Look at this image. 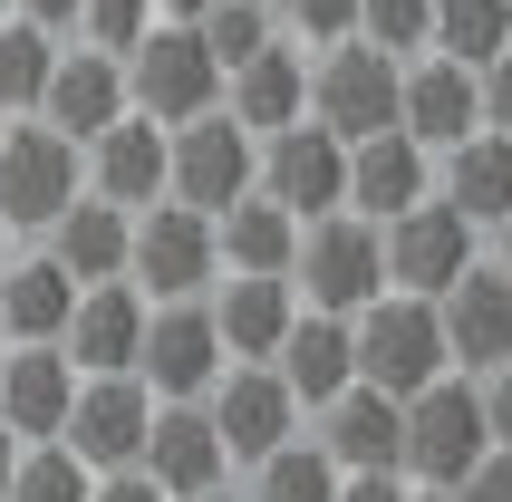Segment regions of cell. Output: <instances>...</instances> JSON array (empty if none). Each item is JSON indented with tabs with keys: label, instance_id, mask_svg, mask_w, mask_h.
<instances>
[{
	"label": "cell",
	"instance_id": "cell-1",
	"mask_svg": "<svg viewBox=\"0 0 512 502\" xmlns=\"http://www.w3.org/2000/svg\"><path fill=\"white\" fill-rule=\"evenodd\" d=\"M78 194H87V145L58 136L49 116H10V126H0V223L10 232H49Z\"/></svg>",
	"mask_w": 512,
	"mask_h": 502
},
{
	"label": "cell",
	"instance_id": "cell-2",
	"mask_svg": "<svg viewBox=\"0 0 512 502\" xmlns=\"http://www.w3.org/2000/svg\"><path fill=\"white\" fill-rule=\"evenodd\" d=\"M290 290L310 309H339V319H358V309L387 290V232L368 223V213H319V223H300V251H290Z\"/></svg>",
	"mask_w": 512,
	"mask_h": 502
},
{
	"label": "cell",
	"instance_id": "cell-3",
	"mask_svg": "<svg viewBox=\"0 0 512 502\" xmlns=\"http://www.w3.org/2000/svg\"><path fill=\"white\" fill-rule=\"evenodd\" d=\"M261 184V136L232 107H203L184 126H165V194L194 203V213H223Z\"/></svg>",
	"mask_w": 512,
	"mask_h": 502
},
{
	"label": "cell",
	"instance_id": "cell-4",
	"mask_svg": "<svg viewBox=\"0 0 512 502\" xmlns=\"http://www.w3.org/2000/svg\"><path fill=\"white\" fill-rule=\"evenodd\" d=\"M484 454H493V425H484V396H474L464 367H445L435 387L406 396V483H445L455 493Z\"/></svg>",
	"mask_w": 512,
	"mask_h": 502
},
{
	"label": "cell",
	"instance_id": "cell-5",
	"mask_svg": "<svg viewBox=\"0 0 512 502\" xmlns=\"http://www.w3.org/2000/svg\"><path fill=\"white\" fill-rule=\"evenodd\" d=\"M397 78L406 58L377 49V39H329V49L310 58V116L329 126V136H387L397 126Z\"/></svg>",
	"mask_w": 512,
	"mask_h": 502
},
{
	"label": "cell",
	"instance_id": "cell-6",
	"mask_svg": "<svg viewBox=\"0 0 512 502\" xmlns=\"http://www.w3.org/2000/svg\"><path fill=\"white\" fill-rule=\"evenodd\" d=\"M126 97H136L155 126H184V116L223 107V58L203 49L194 20H155L136 49H126Z\"/></svg>",
	"mask_w": 512,
	"mask_h": 502
},
{
	"label": "cell",
	"instance_id": "cell-7",
	"mask_svg": "<svg viewBox=\"0 0 512 502\" xmlns=\"http://www.w3.org/2000/svg\"><path fill=\"white\" fill-rule=\"evenodd\" d=\"M445 319H435V300H416V290H377L368 309H358V377L387 396H416L445 377Z\"/></svg>",
	"mask_w": 512,
	"mask_h": 502
},
{
	"label": "cell",
	"instance_id": "cell-8",
	"mask_svg": "<svg viewBox=\"0 0 512 502\" xmlns=\"http://www.w3.org/2000/svg\"><path fill=\"white\" fill-rule=\"evenodd\" d=\"M223 271V242H213V213L194 203H145L136 213V251H126V280H136L145 300H203Z\"/></svg>",
	"mask_w": 512,
	"mask_h": 502
},
{
	"label": "cell",
	"instance_id": "cell-9",
	"mask_svg": "<svg viewBox=\"0 0 512 502\" xmlns=\"http://www.w3.org/2000/svg\"><path fill=\"white\" fill-rule=\"evenodd\" d=\"M377 232H387V290H416V300H445L484 261V223H464L445 194L406 203L397 223H377Z\"/></svg>",
	"mask_w": 512,
	"mask_h": 502
},
{
	"label": "cell",
	"instance_id": "cell-10",
	"mask_svg": "<svg viewBox=\"0 0 512 502\" xmlns=\"http://www.w3.org/2000/svg\"><path fill=\"white\" fill-rule=\"evenodd\" d=\"M261 194L281 203L290 223H319L348 203V136H329L319 116H290L261 136Z\"/></svg>",
	"mask_w": 512,
	"mask_h": 502
},
{
	"label": "cell",
	"instance_id": "cell-11",
	"mask_svg": "<svg viewBox=\"0 0 512 502\" xmlns=\"http://www.w3.org/2000/svg\"><path fill=\"white\" fill-rule=\"evenodd\" d=\"M145 425H155V387L136 367H97V377H78V406L58 425V445L78 454L87 474H116V464L145 454Z\"/></svg>",
	"mask_w": 512,
	"mask_h": 502
},
{
	"label": "cell",
	"instance_id": "cell-12",
	"mask_svg": "<svg viewBox=\"0 0 512 502\" xmlns=\"http://www.w3.org/2000/svg\"><path fill=\"white\" fill-rule=\"evenodd\" d=\"M203 416H213V435H223L232 464H261L271 445L300 435V396H290V377L271 358H232L223 377L203 387Z\"/></svg>",
	"mask_w": 512,
	"mask_h": 502
},
{
	"label": "cell",
	"instance_id": "cell-13",
	"mask_svg": "<svg viewBox=\"0 0 512 502\" xmlns=\"http://www.w3.org/2000/svg\"><path fill=\"white\" fill-rule=\"evenodd\" d=\"M223 367H232V348H223V329H213V300H155L145 309L136 377L155 396H203Z\"/></svg>",
	"mask_w": 512,
	"mask_h": 502
},
{
	"label": "cell",
	"instance_id": "cell-14",
	"mask_svg": "<svg viewBox=\"0 0 512 502\" xmlns=\"http://www.w3.org/2000/svg\"><path fill=\"white\" fill-rule=\"evenodd\" d=\"M310 416H319V445H329L339 474H406V396L348 377V387L329 396V406H310Z\"/></svg>",
	"mask_w": 512,
	"mask_h": 502
},
{
	"label": "cell",
	"instance_id": "cell-15",
	"mask_svg": "<svg viewBox=\"0 0 512 502\" xmlns=\"http://www.w3.org/2000/svg\"><path fill=\"white\" fill-rule=\"evenodd\" d=\"M397 126L426 145V155L464 145L474 126H484V78H474L464 58H445V49H416L406 78H397Z\"/></svg>",
	"mask_w": 512,
	"mask_h": 502
},
{
	"label": "cell",
	"instance_id": "cell-16",
	"mask_svg": "<svg viewBox=\"0 0 512 502\" xmlns=\"http://www.w3.org/2000/svg\"><path fill=\"white\" fill-rule=\"evenodd\" d=\"M68 406H78V358L58 338H20L0 358V425L20 445H49L58 425H68Z\"/></svg>",
	"mask_w": 512,
	"mask_h": 502
},
{
	"label": "cell",
	"instance_id": "cell-17",
	"mask_svg": "<svg viewBox=\"0 0 512 502\" xmlns=\"http://www.w3.org/2000/svg\"><path fill=\"white\" fill-rule=\"evenodd\" d=\"M435 319H445V358H455L464 377L503 367L512 358V271L503 261H474V271L435 300Z\"/></svg>",
	"mask_w": 512,
	"mask_h": 502
},
{
	"label": "cell",
	"instance_id": "cell-18",
	"mask_svg": "<svg viewBox=\"0 0 512 502\" xmlns=\"http://www.w3.org/2000/svg\"><path fill=\"white\" fill-rule=\"evenodd\" d=\"M136 464L165 483L174 502H184V493H213V483L232 474V454H223V435H213V416H203V396H155V425H145V454H136Z\"/></svg>",
	"mask_w": 512,
	"mask_h": 502
},
{
	"label": "cell",
	"instance_id": "cell-19",
	"mask_svg": "<svg viewBox=\"0 0 512 502\" xmlns=\"http://www.w3.org/2000/svg\"><path fill=\"white\" fill-rule=\"evenodd\" d=\"M136 107L126 97V58L116 49H87V39H68L58 49V68H49V97H39V116H49L58 136H97V126H116V116Z\"/></svg>",
	"mask_w": 512,
	"mask_h": 502
},
{
	"label": "cell",
	"instance_id": "cell-20",
	"mask_svg": "<svg viewBox=\"0 0 512 502\" xmlns=\"http://www.w3.org/2000/svg\"><path fill=\"white\" fill-rule=\"evenodd\" d=\"M87 194L126 203V213L165 203V126H155L145 107H126L116 126H97V136H87Z\"/></svg>",
	"mask_w": 512,
	"mask_h": 502
},
{
	"label": "cell",
	"instance_id": "cell-21",
	"mask_svg": "<svg viewBox=\"0 0 512 502\" xmlns=\"http://www.w3.org/2000/svg\"><path fill=\"white\" fill-rule=\"evenodd\" d=\"M435 194V155L406 126H387V136H358L348 145V213H368V223H397L406 203Z\"/></svg>",
	"mask_w": 512,
	"mask_h": 502
},
{
	"label": "cell",
	"instance_id": "cell-22",
	"mask_svg": "<svg viewBox=\"0 0 512 502\" xmlns=\"http://www.w3.org/2000/svg\"><path fill=\"white\" fill-rule=\"evenodd\" d=\"M271 367L290 377L300 416H310V406H329V396H339L348 377H358V319H339V309H310V300H300V319L281 329Z\"/></svg>",
	"mask_w": 512,
	"mask_h": 502
},
{
	"label": "cell",
	"instance_id": "cell-23",
	"mask_svg": "<svg viewBox=\"0 0 512 502\" xmlns=\"http://www.w3.org/2000/svg\"><path fill=\"white\" fill-rule=\"evenodd\" d=\"M145 309H155V300H145L136 280H87L78 309H68V329H58V348L78 358V377H97V367H136Z\"/></svg>",
	"mask_w": 512,
	"mask_h": 502
},
{
	"label": "cell",
	"instance_id": "cell-24",
	"mask_svg": "<svg viewBox=\"0 0 512 502\" xmlns=\"http://www.w3.org/2000/svg\"><path fill=\"white\" fill-rule=\"evenodd\" d=\"M39 251H49L58 271L78 280V290H87V280H126V251H136V213H126V203H107V194H78L49 232H39Z\"/></svg>",
	"mask_w": 512,
	"mask_h": 502
},
{
	"label": "cell",
	"instance_id": "cell-25",
	"mask_svg": "<svg viewBox=\"0 0 512 502\" xmlns=\"http://www.w3.org/2000/svg\"><path fill=\"white\" fill-rule=\"evenodd\" d=\"M290 319H300L290 271H223V280H213V329H223L232 358H271Z\"/></svg>",
	"mask_w": 512,
	"mask_h": 502
},
{
	"label": "cell",
	"instance_id": "cell-26",
	"mask_svg": "<svg viewBox=\"0 0 512 502\" xmlns=\"http://www.w3.org/2000/svg\"><path fill=\"white\" fill-rule=\"evenodd\" d=\"M223 107L252 126V136H271V126H290V116H310V58L290 49V39H271L261 58H242L223 78Z\"/></svg>",
	"mask_w": 512,
	"mask_h": 502
},
{
	"label": "cell",
	"instance_id": "cell-27",
	"mask_svg": "<svg viewBox=\"0 0 512 502\" xmlns=\"http://www.w3.org/2000/svg\"><path fill=\"white\" fill-rule=\"evenodd\" d=\"M435 165H445V184H435V194L455 203L464 223H484V232H493V223L512 213V136H503V126H474V136L445 145Z\"/></svg>",
	"mask_w": 512,
	"mask_h": 502
},
{
	"label": "cell",
	"instance_id": "cell-28",
	"mask_svg": "<svg viewBox=\"0 0 512 502\" xmlns=\"http://www.w3.org/2000/svg\"><path fill=\"white\" fill-rule=\"evenodd\" d=\"M213 242H223V271H290V251H300V223H290L281 203L252 184L242 203H223V213H213Z\"/></svg>",
	"mask_w": 512,
	"mask_h": 502
},
{
	"label": "cell",
	"instance_id": "cell-29",
	"mask_svg": "<svg viewBox=\"0 0 512 502\" xmlns=\"http://www.w3.org/2000/svg\"><path fill=\"white\" fill-rule=\"evenodd\" d=\"M68 309H78V280L58 271L49 251L39 261H0V319H10V338H58Z\"/></svg>",
	"mask_w": 512,
	"mask_h": 502
},
{
	"label": "cell",
	"instance_id": "cell-30",
	"mask_svg": "<svg viewBox=\"0 0 512 502\" xmlns=\"http://www.w3.org/2000/svg\"><path fill=\"white\" fill-rule=\"evenodd\" d=\"M242 502H339V464H329L319 435H290V445H271L252 464V493Z\"/></svg>",
	"mask_w": 512,
	"mask_h": 502
},
{
	"label": "cell",
	"instance_id": "cell-31",
	"mask_svg": "<svg viewBox=\"0 0 512 502\" xmlns=\"http://www.w3.org/2000/svg\"><path fill=\"white\" fill-rule=\"evenodd\" d=\"M49 68H58V29L39 20H0V116H39V97H49Z\"/></svg>",
	"mask_w": 512,
	"mask_h": 502
},
{
	"label": "cell",
	"instance_id": "cell-32",
	"mask_svg": "<svg viewBox=\"0 0 512 502\" xmlns=\"http://www.w3.org/2000/svg\"><path fill=\"white\" fill-rule=\"evenodd\" d=\"M503 39H512V0H435V39H426V49L464 58V68H484Z\"/></svg>",
	"mask_w": 512,
	"mask_h": 502
},
{
	"label": "cell",
	"instance_id": "cell-33",
	"mask_svg": "<svg viewBox=\"0 0 512 502\" xmlns=\"http://www.w3.org/2000/svg\"><path fill=\"white\" fill-rule=\"evenodd\" d=\"M194 29H203V49L223 58V78H232L242 58H261L271 39H281V10H261V0H213Z\"/></svg>",
	"mask_w": 512,
	"mask_h": 502
},
{
	"label": "cell",
	"instance_id": "cell-34",
	"mask_svg": "<svg viewBox=\"0 0 512 502\" xmlns=\"http://www.w3.org/2000/svg\"><path fill=\"white\" fill-rule=\"evenodd\" d=\"M87 493H97V474L49 435V445H20V474H10L0 502H87Z\"/></svg>",
	"mask_w": 512,
	"mask_h": 502
},
{
	"label": "cell",
	"instance_id": "cell-35",
	"mask_svg": "<svg viewBox=\"0 0 512 502\" xmlns=\"http://www.w3.org/2000/svg\"><path fill=\"white\" fill-rule=\"evenodd\" d=\"M358 39H377V49L416 58L435 39V0H358Z\"/></svg>",
	"mask_w": 512,
	"mask_h": 502
},
{
	"label": "cell",
	"instance_id": "cell-36",
	"mask_svg": "<svg viewBox=\"0 0 512 502\" xmlns=\"http://www.w3.org/2000/svg\"><path fill=\"white\" fill-rule=\"evenodd\" d=\"M155 20H165L155 0H87L68 39H87V49H116V58H126V49H136V39H145V29H155Z\"/></svg>",
	"mask_w": 512,
	"mask_h": 502
},
{
	"label": "cell",
	"instance_id": "cell-37",
	"mask_svg": "<svg viewBox=\"0 0 512 502\" xmlns=\"http://www.w3.org/2000/svg\"><path fill=\"white\" fill-rule=\"evenodd\" d=\"M281 20L300 29V39H319V49H329V39H358V0H290Z\"/></svg>",
	"mask_w": 512,
	"mask_h": 502
},
{
	"label": "cell",
	"instance_id": "cell-38",
	"mask_svg": "<svg viewBox=\"0 0 512 502\" xmlns=\"http://www.w3.org/2000/svg\"><path fill=\"white\" fill-rule=\"evenodd\" d=\"M474 78H484V126H503V136H512V39L474 68Z\"/></svg>",
	"mask_w": 512,
	"mask_h": 502
},
{
	"label": "cell",
	"instance_id": "cell-39",
	"mask_svg": "<svg viewBox=\"0 0 512 502\" xmlns=\"http://www.w3.org/2000/svg\"><path fill=\"white\" fill-rule=\"evenodd\" d=\"M455 502H512V445H493L484 464L455 483Z\"/></svg>",
	"mask_w": 512,
	"mask_h": 502
},
{
	"label": "cell",
	"instance_id": "cell-40",
	"mask_svg": "<svg viewBox=\"0 0 512 502\" xmlns=\"http://www.w3.org/2000/svg\"><path fill=\"white\" fill-rule=\"evenodd\" d=\"M474 396H484L493 445H512V358H503V367H484V377H474Z\"/></svg>",
	"mask_w": 512,
	"mask_h": 502
},
{
	"label": "cell",
	"instance_id": "cell-41",
	"mask_svg": "<svg viewBox=\"0 0 512 502\" xmlns=\"http://www.w3.org/2000/svg\"><path fill=\"white\" fill-rule=\"evenodd\" d=\"M87 502H174V493L145 474V464H116V474H97V493H87Z\"/></svg>",
	"mask_w": 512,
	"mask_h": 502
},
{
	"label": "cell",
	"instance_id": "cell-42",
	"mask_svg": "<svg viewBox=\"0 0 512 502\" xmlns=\"http://www.w3.org/2000/svg\"><path fill=\"white\" fill-rule=\"evenodd\" d=\"M416 483L406 474H339V502H406Z\"/></svg>",
	"mask_w": 512,
	"mask_h": 502
},
{
	"label": "cell",
	"instance_id": "cell-43",
	"mask_svg": "<svg viewBox=\"0 0 512 502\" xmlns=\"http://www.w3.org/2000/svg\"><path fill=\"white\" fill-rule=\"evenodd\" d=\"M10 10H20V20H39V29H58V39H68V29H78V10H87V0H10Z\"/></svg>",
	"mask_w": 512,
	"mask_h": 502
},
{
	"label": "cell",
	"instance_id": "cell-44",
	"mask_svg": "<svg viewBox=\"0 0 512 502\" xmlns=\"http://www.w3.org/2000/svg\"><path fill=\"white\" fill-rule=\"evenodd\" d=\"M10 474H20V435L0 425V493H10Z\"/></svg>",
	"mask_w": 512,
	"mask_h": 502
},
{
	"label": "cell",
	"instance_id": "cell-45",
	"mask_svg": "<svg viewBox=\"0 0 512 502\" xmlns=\"http://www.w3.org/2000/svg\"><path fill=\"white\" fill-rule=\"evenodd\" d=\"M155 10H165V20H203V10H213V0H155Z\"/></svg>",
	"mask_w": 512,
	"mask_h": 502
},
{
	"label": "cell",
	"instance_id": "cell-46",
	"mask_svg": "<svg viewBox=\"0 0 512 502\" xmlns=\"http://www.w3.org/2000/svg\"><path fill=\"white\" fill-rule=\"evenodd\" d=\"M493 261H503V271H512V213H503V223H493Z\"/></svg>",
	"mask_w": 512,
	"mask_h": 502
},
{
	"label": "cell",
	"instance_id": "cell-47",
	"mask_svg": "<svg viewBox=\"0 0 512 502\" xmlns=\"http://www.w3.org/2000/svg\"><path fill=\"white\" fill-rule=\"evenodd\" d=\"M406 502H455V493H445V483H416V493H406Z\"/></svg>",
	"mask_w": 512,
	"mask_h": 502
},
{
	"label": "cell",
	"instance_id": "cell-48",
	"mask_svg": "<svg viewBox=\"0 0 512 502\" xmlns=\"http://www.w3.org/2000/svg\"><path fill=\"white\" fill-rule=\"evenodd\" d=\"M184 502H232V493H223V483H213V493H184Z\"/></svg>",
	"mask_w": 512,
	"mask_h": 502
},
{
	"label": "cell",
	"instance_id": "cell-49",
	"mask_svg": "<svg viewBox=\"0 0 512 502\" xmlns=\"http://www.w3.org/2000/svg\"><path fill=\"white\" fill-rule=\"evenodd\" d=\"M10 348H20V338H10V319H0V358H10Z\"/></svg>",
	"mask_w": 512,
	"mask_h": 502
},
{
	"label": "cell",
	"instance_id": "cell-50",
	"mask_svg": "<svg viewBox=\"0 0 512 502\" xmlns=\"http://www.w3.org/2000/svg\"><path fill=\"white\" fill-rule=\"evenodd\" d=\"M0 261H10V223H0Z\"/></svg>",
	"mask_w": 512,
	"mask_h": 502
},
{
	"label": "cell",
	"instance_id": "cell-51",
	"mask_svg": "<svg viewBox=\"0 0 512 502\" xmlns=\"http://www.w3.org/2000/svg\"><path fill=\"white\" fill-rule=\"evenodd\" d=\"M261 10H290V0H261Z\"/></svg>",
	"mask_w": 512,
	"mask_h": 502
},
{
	"label": "cell",
	"instance_id": "cell-52",
	"mask_svg": "<svg viewBox=\"0 0 512 502\" xmlns=\"http://www.w3.org/2000/svg\"><path fill=\"white\" fill-rule=\"evenodd\" d=\"M0 126H10V116H0Z\"/></svg>",
	"mask_w": 512,
	"mask_h": 502
}]
</instances>
